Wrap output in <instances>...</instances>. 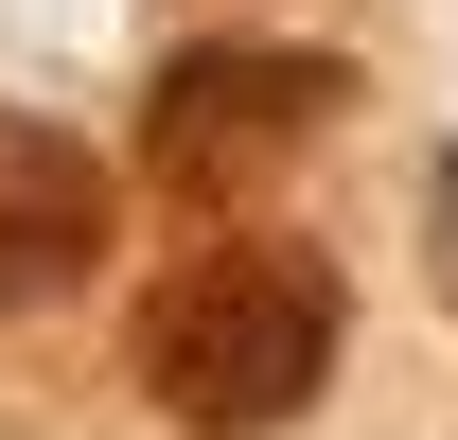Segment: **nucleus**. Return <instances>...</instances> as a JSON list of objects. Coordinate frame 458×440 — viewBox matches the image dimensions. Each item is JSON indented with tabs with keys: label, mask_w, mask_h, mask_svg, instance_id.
Here are the masks:
<instances>
[{
	"label": "nucleus",
	"mask_w": 458,
	"mask_h": 440,
	"mask_svg": "<svg viewBox=\"0 0 458 440\" xmlns=\"http://www.w3.org/2000/svg\"><path fill=\"white\" fill-rule=\"evenodd\" d=\"M318 123H335V71L318 54H176L159 106H141V159H159V194L229 212V194H265Z\"/></svg>",
	"instance_id": "f03ea898"
},
{
	"label": "nucleus",
	"mask_w": 458,
	"mask_h": 440,
	"mask_svg": "<svg viewBox=\"0 0 458 440\" xmlns=\"http://www.w3.org/2000/svg\"><path fill=\"white\" fill-rule=\"evenodd\" d=\"M441 282H458V176H441Z\"/></svg>",
	"instance_id": "20e7f679"
},
{
	"label": "nucleus",
	"mask_w": 458,
	"mask_h": 440,
	"mask_svg": "<svg viewBox=\"0 0 458 440\" xmlns=\"http://www.w3.org/2000/svg\"><path fill=\"white\" fill-rule=\"evenodd\" d=\"M106 229H123V176L89 159L71 123L0 106V317H36V300H71V282L106 265Z\"/></svg>",
	"instance_id": "7ed1b4c3"
},
{
	"label": "nucleus",
	"mask_w": 458,
	"mask_h": 440,
	"mask_svg": "<svg viewBox=\"0 0 458 440\" xmlns=\"http://www.w3.org/2000/svg\"><path fill=\"white\" fill-rule=\"evenodd\" d=\"M335 334H352V300H335V265L300 229H212L141 300V387L194 440H265V423H300L335 387Z\"/></svg>",
	"instance_id": "f257e3e1"
}]
</instances>
